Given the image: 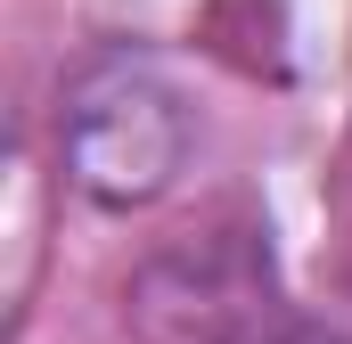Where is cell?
Wrapping results in <instances>:
<instances>
[{
    "label": "cell",
    "mask_w": 352,
    "mask_h": 344,
    "mask_svg": "<svg viewBox=\"0 0 352 344\" xmlns=\"http://www.w3.org/2000/svg\"><path fill=\"white\" fill-rule=\"evenodd\" d=\"M58 148H66V180L90 205H156L197 148V115L156 58L107 50L66 83Z\"/></svg>",
    "instance_id": "1"
},
{
    "label": "cell",
    "mask_w": 352,
    "mask_h": 344,
    "mask_svg": "<svg viewBox=\"0 0 352 344\" xmlns=\"http://www.w3.org/2000/svg\"><path fill=\"white\" fill-rule=\"evenodd\" d=\"M140 328L156 344H263L278 328L270 312V255L254 246H197L164 255L140 279Z\"/></svg>",
    "instance_id": "2"
},
{
    "label": "cell",
    "mask_w": 352,
    "mask_h": 344,
    "mask_svg": "<svg viewBox=\"0 0 352 344\" xmlns=\"http://www.w3.org/2000/svg\"><path fill=\"white\" fill-rule=\"evenodd\" d=\"M263 344H344V336H328V328H311V320H278Z\"/></svg>",
    "instance_id": "3"
}]
</instances>
